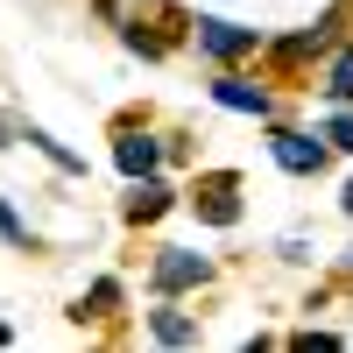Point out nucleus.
<instances>
[{"instance_id": "f257e3e1", "label": "nucleus", "mask_w": 353, "mask_h": 353, "mask_svg": "<svg viewBox=\"0 0 353 353\" xmlns=\"http://www.w3.org/2000/svg\"><path fill=\"white\" fill-rule=\"evenodd\" d=\"M339 28H346V8H325L318 21H304V28H290V36H276L261 57H269V71H304V64H325V57L346 43Z\"/></svg>"}, {"instance_id": "f03ea898", "label": "nucleus", "mask_w": 353, "mask_h": 353, "mask_svg": "<svg viewBox=\"0 0 353 353\" xmlns=\"http://www.w3.org/2000/svg\"><path fill=\"white\" fill-rule=\"evenodd\" d=\"M191 43H198L205 64H254V57L269 50V36H261V28L226 21V14H198V21H191Z\"/></svg>"}, {"instance_id": "7ed1b4c3", "label": "nucleus", "mask_w": 353, "mask_h": 353, "mask_svg": "<svg viewBox=\"0 0 353 353\" xmlns=\"http://www.w3.org/2000/svg\"><path fill=\"white\" fill-rule=\"evenodd\" d=\"M212 276H219V261L198 254V248H156V261H149V290L156 297H191V290H205Z\"/></svg>"}, {"instance_id": "20e7f679", "label": "nucleus", "mask_w": 353, "mask_h": 353, "mask_svg": "<svg viewBox=\"0 0 353 353\" xmlns=\"http://www.w3.org/2000/svg\"><path fill=\"white\" fill-rule=\"evenodd\" d=\"M184 205L205 219V226H241V170H198L191 176V191H184Z\"/></svg>"}, {"instance_id": "39448f33", "label": "nucleus", "mask_w": 353, "mask_h": 353, "mask_svg": "<svg viewBox=\"0 0 353 353\" xmlns=\"http://www.w3.org/2000/svg\"><path fill=\"white\" fill-rule=\"evenodd\" d=\"M163 163H170V134L141 128V121H121V128H113V170H121L128 184H134V176H156Z\"/></svg>"}, {"instance_id": "423d86ee", "label": "nucleus", "mask_w": 353, "mask_h": 353, "mask_svg": "<svg viewBox=\"0 0 353 353\" xmlns=\"http://www.w3.org/2000/svg\"><path fill=\"white\" fill-rule=\"evenodd\" d=\"M269 156H276L283 176H318L332 163V141L318 128H269Z\"/></svg>"}, {"instance_id": "0eeeda50", "label": "nucleus", "mask_w": 353, "mask_h": 353, "mask_svg": "<svg viewBox=\"0 0 353 353\" xmlns=\"http://www.w3.org/2000/svg\"><path fill=\"white\" fill-rule=\"evenodd\" d=\"M205 92H212V106H226V113H254V121H276V92H269L261 78H248L241 64H219Z\"/></svg>"}, {"instance_id": "6e6552de", "label": "nucleus", "mask_w": 353, "mask_h": 353, "mask_svg": "<svg viewBox=\"0 0 353 353\" xmlns=\"http://www.w3.org/2000/svg\"><path fill=\"white\" fill-rule=\"evenodd\" d=\"M176 205H184V198H176V184L156 170V176H134V184H128V198H121V219H128V226H156L163 212H176Z\"/></svg>"}, {"instance_id": "1a4fd4ad", "label": "nucleus", "mask_w": 353, "mask_h": 353, "mask_svg": "<svg viewBox=\"0 0 353 353\" xmlns=\"http://www.w3.org/2000/svg\"><path fill=\"white\" fill-rule=\"evenodd\" d=\"M149 339H156V346H198L205 332H198V318L184 311V297H156V311H149Z\"/></svg>"}, {"instance_id": "9d476101", "label": "nucleus", "mask_w": 353, "mask_h": 353, "mask_svg": "<svg viewBox=\"0 0 353 353\" xmlns=\"http://www.w3.org/2000/svg\"><path fill=\"white\" fill-rule=\"evenodd\" d=\"M121 297H128L121 276H92V290L71 304V325H99V318H113V311H121Z\"/></svg>"}, {"instance_id": "9b49d317", "label": "nucleus", "mask_w": 353, "mask_h": 353, "mask_svg": "<svg viewBox=\"0 0 353 353\" xmlns=\"http://www.w3.org/2000/svg\"><path fill=\"white\" fill-rule=\"evenodd\" d=\"M318 92H325V106H353V43H339L325 57V71H318Z\"/></svg>"}, {"instance_id": "f8f14e48", "label": "nucleus", "mask_w": 353, "mask_h": 353, "mask_svg": "<svg viewBox=\"0 0 353 353\" xmlns=\"http://www.w3.org/2000/svg\"><path fill=\"white\" fill-rule=\"evenodd\" d=\"M121 50H128V57H149V64H163V57H170V36H163L156 21L128 14V21H121Z\"/></svg>"}, {"instance_id": "ddd939ff", "label": "nucleus", "mask_w": 353, "mask_h": 353, "mask_svg": "<svg viewBox=\"0 0 353 353\" xmlns=\"http://www.w3.org/2000/svg\"><path fill=\"white\" fill-rule=\"evenodd\" d=\"M21 141H28V149H36V156H50V163L64 170V176H85V156L71 149V141H57L50 128H36V121H28V128H21Z\"/></svg>"}, {"instance_id": "4468645a", "label": "nucleus", "mask_w": 353, "mask_h": 353, "mask_svg": "<svg viewBox=\"0 0 353 353\" xmlns=\"http://www.w3.org/2000/svg\"><path fill=\"white\" fill-rule=\"evenodd\" d=\"M0 241H8V248H21V254H36V226L14 212V198H0Z\"/></svg>"}, {"instance_id": "2eb2a0df", "label": "nucleus", "mask_w": 353, "mask_h": 353, "mask_svg": "<svg viewBox=\"0 0 353 353\" xmlns=\"http://www.w3.org/2000/svg\"><path fill=\"white\" fill-rule=\"evenodd\" d=\"M318 134H325V141H332L339 156H353V106H332L325 121H318Z\"/></svg>"}, {"instance_id": "dca6fc26", "label": "nucleus", "mask_w": 353, "mask_h": 353, "mask_svg": "<svg viewBox=\"0 0 353 353\" xmlns=\"http://www.w3.org/2000/svg\"><path fill=\"white\" fill-rule=\"evenodd\" d=\"M339 346H346L339 332H318V325H304L297 339H290V353H339Z\"/></svg>"}, {"instance_id": "f3484780", "label": "nucleus", "mask_w": 353, "mask_h": 353, "mask_svg": "<svg viewBox=\"0 0 353 353\" xmlns=\"http://www.w3.org/2000/svg\"><path fill=\"white\" fill-rule=\"evenodd\" d=\"M276 254H283V261H297V269H304V261H311L318 248L304 241V233H283V241H276Z\"/></svg>"}, {"instance_id": "a211bd4d", "label": "nucleus", "mask_w": 353, "mask_h": 353, "mask_svg": "<svg viewBox=\"0 0 353 353\" xmlns=\"http://www.w3.org/2000/svg\"><path fill=\"white\" fill-rule=\"evenodd\" d=\"M332 283H339V290H353V248H346V254L332 261Z\"/></svg>"}, {"instance_id": "6ab92c4d", "label": "nucleus", "mask_w": 353, "mask_h": 353, "mask_svg": "<svg viewBox=\"0 0 353 353\" xmlns=\"http://www.w3.org/2000/svg\"><path fill=\"white\" fill-rule=\"evenodd\" d=\"M14 141H21V121H14V113H0V149H14Z\"/></svg>"}, {"instance_id": "aec40b11", "label": "nucleus", "mask_w": 353, "mask_h": 353, "mask_svg": "<svg viewBox=\"0 0 353 353\" xmlns=\"http://www.w3.org/2000/svg\"><path fill=\"white\" fill-rule=\"evenodd\" d=\"M92 8H99V14L113 21V28H121V21H128V0H92Z\"/></svg>"}, {"instance_id": "412c9836", "label": "nucleus", "mask_w": 353, "mask_h": 353, "mask_svg": "<svg viewBox=\"0 0 353 353\" xmlns=\"http://www.w3.org/2000/svg\"><path fill=\"white\" fill-rule=\"evenodd\" d=\"M339 212L353 219V176H346V184H339Z\"/></svg>"}, {"instance_id": "4be33fe9", "label": "nucleus", "mask_w": 353, "mask_h": 353, "mask_svg": "<svg viewBox=\"0 0 353 353\" xmlns=\"http://www.w3.org/2000/svg\"><path fill=\"white\" fill-rule=\"evenodd\" d=\"M0 346H14V325H8V318H0Z\"/></svg>"}]
</instances>
